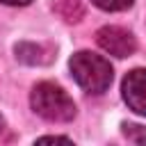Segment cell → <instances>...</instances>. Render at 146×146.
I'll use <instances>...</instances> for the list:
<instances>
[{
  "label": "cell",
  "instance_id": "cell-5",
  "mask_svg": "<svg viewBox=\"0 0 146 146\" xmlns=\"http://www.w3.org/2000/svg\"><path fill=\"white\" fill-rule=\"evenodd\" d=\"M16 59L25 62V64H48L52 59V50L43 43H18L16 46Z\"/></svg>",
  "mask_w": 146,
  "mask_h": 146
},
{
  "label": "cell",
  "instance_id": "cell-10",
  "mask_svg": "<svg viewBox=\"0 0 146 146\" xmlns=\"http://www.w3.org/2000/svg\"><path fill=\"white\" fill-rule=\"evenodd\" d=\"M39 141H68L66 137H41Z\"/></svg>",
  "mask_w": 146,
  "mask_h": 146
},
{
  "label": "cell",
  "instance_id": "cell-4",
  "mask_svg": "<svg viewBox=\"0 0 146 146\" xmlns=\"http://www.w3.org/2000/svg\"><path fill=\"white\" fill-rule=\"evenodd\" d=\"M121 94L132 112L146 116V68H132L123 78Z\"/></svg>",
  "mask_w": 146,
  "mask_h": 146
},
{
  "label": "cell",
  "instance_id": "cell-7",
  "mask_svg": "<svg viewBox=\"0 0 146 146\" xmlns=\"http://www.w3.org/2000/svg\"><path fill=\"white\" fill-rule=\"evenodd\" d=\"M98 9H103V11H123V9H128L135 0H91Z\"/></svg>",
  "mask_w": 146,
  "mask_h": 146
},
{
  "label": "cell",
  "instance_id": "cell-9",
  "mask_svg": "<svg viewBox=\"0 0 146 146\" xmlns=\"http://www.w3.org/2000/svg\"><path fill=\"white\" fill-rule=\"evenodd\" d=\"M2 5H9V7H25V5H30L32 0H0Z\"/></svg>",
  "mask_w": 146,
  "mask_h": 146
},
{
  "label": "cell",
  "instance_id": "cell-3",
  "mask_svg": "<svg viewBox=\"0 0 146 146\" xmlns=\"http://www.w3.org/2000/svg\"><path fill=\"white\" fill-rule=\"evenodd\" d=\"M96 43L105 52H110L114 57H121V59L130 57L137 50L135 34L128 32V30H123V27H119V25H105V27H100L96 32Z\"/></svg>",
  "mask_w": 146,
  "mask_h": 146
},
{
  "label": "cell",
  "instance_id": "cell-6",
  "mask_svg": "<svg viewBox=\"0 0 146 146\" xmlns=\"http://www.w3.org/2000/svg\"><path fill=\"white\" fill-rule=\"evenodd\" d=\"M52 9L66 23H78L84 16V7H82L80 0H52Z\"/></svg>",
  "mask_w": 146,
  "mask_h": 146
},
{
  "label": "cell",
  "instance_id": "cell-8",
  "mask_svg": "<svg viewBox=\"0 0 146 146\" xmlns=\"http://www.w3.org/2000/svg\"><path fill=\"white\" fill-rule=\"evenodd\" d=\"M123 135L132 141H146V128L137 125V123H123Z\"/></svg>",
  "mask_w": 146,
  "mask_h": 146
},
{
  "label": "cell",
  "instance_id": "cell-11",
  "mask_svg": "<svg viewBox=\"0 0 146 146\" xmlns=\"http://www.w3.org/2000/svg\"><path fill=\"white\" fill-rule=\"evenodd\" d=\"M5 130H7V123H5V119L0 116V139H2V135H5Z\"/></svg>",
  "mask_w": 146,
  "mask_h": 146
},
{
  "label": "cell",
  "instance_id": "cell-1",
  "mask_svg": "<svg viewBox=\"0 0 146 146\" xmlns=\"http://www.w3.org/2000/svg\"><path fill=\"white\" fill-rule=\"evenodd\" d=\"M68 68L73 80L87 91V94H105L112 84L114 71L110 62L103 55H96L91 50H78L68 59Z\"/></svg>",
  "mask_w": 146,
  "mask_h": 146
},
{
  "label": "cell",
  "instance_id": "cell-2",
  "mask_svg": "<svg viewBox=\"0 0 146 146\" xmlns=\"http://www.w3.org/2000/svg\"><path fill=\"white\" fill-rule=\"evenodd\" d=\"M30 105L32 110L52 123H66L75 116V103L73 98L55 82H39L32 87L30 94Z\"/></svg>",
  "mask_w": 146,
  "mask_h": 146
}]
</instances>
